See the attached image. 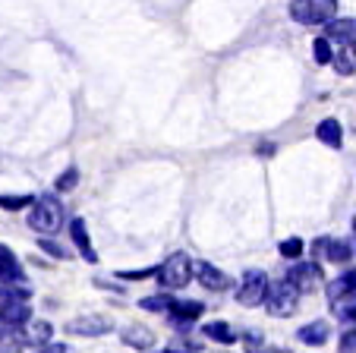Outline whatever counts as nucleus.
I'll list each match as a JSON object with an SVG mask.
<instances>
[{
    "label": "nucleus",
    "mask_w": 356,
    "mask_h": 353,
    "mask_svg": "<svg viewBox=\"0 0 356 353\" xmlns=\"http://www.w3.org/2000/svg\"><path fill=\"white\" fill-rule=\"evenodd\" d=\"M32 297V287L26 281H10V284H0V303H13V300H29Z\"/></svg>",
    "instance_id": "4be33fe9"
},
{
    "label": "nucleus",
    "mask_w": 356,
    "mask_h": 353,
    "mask_svg": "<svg viewBox=\"0 0 356 353\" xmlns=\"http://www.w3.org/2000/svg\"><path fill=\"white\" fill-rule=\"evenodd\" d=\"M170 297H164V293H155V297H145V300H139V306L145 309V313H168L170 309Z\"/></svg>",
    "instance_id": "393cba45"
},
{
    "label": "nucleus",
    "mask_w": 356,
    "mask_h": 353,
    "mask_svg": "<svg viewBox=\"0 0 356 353\" xmlns=\"http://www.w3.org/2000/svg\"><path fill=\"white\" fill-rule=\"evenodd\" d=\"M265 293H268V278L259 268H249L240 278V287H236V303L240 306H259L265 303Z\"/></svg>",
    "instance_id": "423d86ee"
},
{
    "label": "nucleus",
    "mask_w": 356,
    "mask_h": 353,
    "mask_svg": "<svg viewBox=\"0 0 356 353\" xmlns=\"http://www.w3.org/2000/svg\"><path fill=\"white\" fill-rule=\"evenodd\" d=\"M120 340L123 344H129V347H136V350H152V347H155V331L133 322V325L120 328Z\"/></svg>",
    "instance_id": "9b49d317"
},
{
    "label": "nucleus",
    "mask_w": 356,
    "mask_h": 353,
    "mask_svg": "<svg viewBox=\"0 0 356 353\" xmlns=\"http://www.w3.org/2000/svg\"><path fill=\"white\" fill-rule=\"evenodd\" d=\"M325 35L337 45H356V19H331L325 26Z\"/></svg>",
    "instance_id": "f3484780"
},
{
    "label": "nucleus",
    "mask_w": 356,
    "mask_h": 353,
    "mask_svg": "<svg viewBox=\"0 0 356 353\" xmlns=\"http://www.w3.org/2000/svg\"><path fill=\"white\" fill-rule=\"evenodd\" d=\"M158 353H180V347H168V350H158Z\"/></svg>",
    "instance_id": "c9c22d12"
},
{
    "label": "nucleus",
    "mask_w": 356,
    "mask_h": 353,
    "mask_svg": "<svg viewBox=\"0 0 356 353\" xmlns=\"http://www.w3.org/2000/svg\"><path fill=\"white\" fill-rule=\"evenodd\" d=\"M51 338H54V328H51V322H29V328H22V340H26L29 347H44L51 344Z\"/></svg>",
    "instance_id": "a211bd4d"
},
{
    "label": "nucleus",
    "mask_w": 356,
    "mask_h": 353,
    "mask_svg": "<svg viewBox=\"0 0 356 353\" xmlns=\"http://www.w3.org/2000/svg\"><path fill=\"white\" fill-rule=\"evenodd\" d=\"M32 196H3L0 193V208L3 212H19V208H32Z\"/></svg>",
    "instance_id": "bb28decb"
},
{
    "label": "nucleus",
    "mask_w": 356,
    "mask_h": 353,
    "mask_svg": "<svg viewBox=\"0 0 356 353\" xmlns=\"http://www.w3.org/2000/svg\"><path fill=\"white\" fill-rule=\"evenodd\" d=\"M63 224V205L54 196H38L29 208V227L38 233H57Z\"/></svg>",
    "instance_id": "f03ea898"
},
{
    "label": "nucleus",
    "mask_w": 356,
    "mask_h": 353,
    "mask_svg": "<svg viewBox=\"0 0 356 353\" xmlns=\"http://www.w3.org/2000/svg\"><path fill=\"white\" fill-rule=\"evenodd\" d=\"M70 334H82V338H98V334L111 331V319L108 315H79L67 325Z\"/></svg>",
    "instance_id": "6e6552de"
},
{
    "label": "nucleus",
    "mask_w": 356,
    "mask_h": 353,
    "mask_svg": "<svg viewBox=\"0 0 356 353\" xmlns=\"http://www.w3.org/2000/svg\"><path fill=\"white\" fill-rule=\"evenodd\" d=\"M38 353H73L67 344H44V347H38Z\"/></svg>",
    "instance_id": "473e14b6"
},
{
    "label": "nucleus",
    "mask_w": 356,
    "mask_h": 353,
    "mask_svg": "<svg viewBox=\"0 0 356 353\" xmlns=\"http://www.w3.org/2000/svg\"><path fill=\"white\" fill-rule=\"evenodd\" d=\"M10 331H13V328H10V325H3V322H0V338H7Z\"/></svg>",
    "instance_id": "f704fd0d"
},
{
    "label": "nucleus",
    "mask_w": 356,
    "mask_h": 353,
    "mask_svg": "<svg viewBox=\"0 0 356 353\" xmlns=\"http://www.w3.org/2000/svg\"><path fill=\"white\" fill-rule=\"evenodd\" d=\"M287 278L300 287V293H312L322 287L325 272H322V265H318V259L316 262H296V265L287 272Z\"/></svg>",
    "instance_id": "0eeeda50"
},
{
    "label": "nucleus",
    "mask_w": 356,
    "mask_h": 353,
    "mask_svg": "<svg viewBox=\"0 0 356 353\" xmlns=\"http://www.w3.org/2000/svg\"><path fill=\"white\" fill-rule=\"evenodd\" d=\"M277 253H281L284 259H300V256L306 253V246H302L300 237H290V240H281V243H277Z\"/></svg>",
    "instance_id": "a878e982"
},
{
    "label": "nucleus",
    "mask_w": 356,
    "mask_h": 353,
    "mask_svg": "<svg viewBox=\"0 0 356 353\" xmlns=\"http://www.w3.org/2000/svg\"><path fill=\"white\" fill-rule=\"evenodd\" d=\"M22 344H26V340H22V331H10L7 338H0V353H22Z\"/></svg>",
    "instance_id": "c85d7f7f"
},
{
    "label": "nucleus",
    "mask_w": 356,
    "mask_h": 353,
    "mask_svg": "<svg viewBox=\"0 0 356 353\" xmlns=\"http://www.w3.org/2000/svg\"><path fill=\"white\" fill-rule=\"evenodd\" d=\"M334 41L328 38V35H318L316 41H312V57H316V63L318 67H328L331 61H334Z\"/></svg>",
    "instance_id": "5701e85b"
},
{
    "label": "nucleus",
    "mask_w": 356,
    "mask_h": 353,
    "mask_svg": "<svg viewBox=\"0 0 356 353\" xmlns=\"http://www.w3.org/2000/svg\"><path fill=\"white\" fill-rule=\"evenodd\" d=\"M195 278H199V284L205 287V290H215V293H224L230 287V278L221 268L211 265V262H199V265H195Z\"/></svg>",
    "instance_id": "9d476101"
},
{
    "label": "nucleus",
    "mask_w": 356,
    "mask_h": 353,
    "mask_svg": "<svg viewBox=\"0 0 356 353\" xmlns=\"http://www.w3.org/2000/svg\"><path fill=\"white\" fill-rule=\"evenodd\" d=\"M341 353H356V328H350L347 334L341 338V347H337Z\"/></svg>",
    "instance_id": "2f4dec72"
},
{
    "label": "nucleus",
    "mask_w": 356,
    "mask_h": 353,
    "mask_svg": "<svg viewBox=\"0 0 356 353\" xmlns=\"http://www.w3.org/2000/svg\"><path fill=\"white\" fill-rule=\"evenodd\" d=\"M334 315L343 322V325L356 328V293H353V297H343V300L334 303Z\"/></svg>",
    "instance_id": "b1692460"
},
{
    "label": "nucleus",
    "mask_w": 356,
    "mask_h": 353,
    "mask_svg": "<svg viewBox=\"0 0 356 353\" xmlns=\"http://www.w3.org/2000/svg\"><path fill=\"white\" fill-rule=\"evenodd\" d=\"M296 338L306 347H322L325 340L331 338V328H328V322H309V325H302L300 331H296Z\"/></svg>",
    "instance_id": "6ab92c4d"
},
{
    "label": "nucleus",
    "mask_w": 356,
    "mask_h": 353,
    "mask_svg": "<svg viewBox=\"0 0 356 353\" xmlns=\"http://www.w3.org/2000/svg\"><path fill=\"white\" fill-rule=\"evenodd\" d=\"M10 281H26V272L13 256V249L0 243V284H10Z\"/></svg>",
    "instance_id": "2eb2a0df"
},
{
    "label": "nucleus",
    "mask_w": 356,
    "mask_h": 353,
    "mask_svg": "<svg viewBox=\"0 0 356 353\" xmlns=\"http://www.w3.org/2000/svg\"><path fill=\"white\" fill-rule=\"evenodd\" d=\"M193 262H189L186 253H170L168 259L158 265V274L155 278L161 281V287H168V290H183V287L193 281Z\"/></svg>",
    "instance_id": "20e7f679"
},
{
    "label": "nucleus",
    "mask_w": 356,
    "mask_h": 353,
    "mask_svg": "<svg viewBox=\"0 0 356 353\" xmlns=\"http://www.w3.org/2000/svg\"><path fill=\"white\" fill-rule=\"evenodd\" d=\"M76 183H79V171H76V167H67V171H63L60 177L54 180V189H57V193H70Z\"/></svg>",
    "instance_id": "cd10ccee"
},
{
    "label": "nucleus",
    "mask_w": 356,
    "mask_h": 353,
    "mask_svg": "<svg viewBox=\"0 0 356 353\" xmlns=\"http://www.w3.org/2000/svg\"><path fill=\"white\" fill-rule=\"evenodd\" d=\"M337 16V0H290V19L300 26H328Z\"/></svg>",
    "instance_id": "f257e3e1"
},
{
    "label": "nucleus",
    "mask_w": 356,
    "mask_h": 353,
    "mask_svg": "<svg viewBox=\"0 0 356 353\" xmlns=\"http://www.w3.org/2000/svg\"><path fill=\"white\" fill-rule=\"evenodd\" d=\"M70 237H73V243H76V249H79L82 259H86V262H98V253H95L92 240H88L86 221H82V218H73V221H70Z\"/></svg>",
    "instance_id": "f8f14e48"
},
{
    "label": "nucleus",
    "mask_w": 356,
    "mask_h": 353,
    "mask_svg": "<svg viewBox=\"0 0 356 353\" xmlns=\"http://www.w3.org/2000/svg\"><path fill=\"white\" fill-rule=\"evenodd\" d=\"M353 253L356 246L341 240V237H318V240H312V256L318 262H328V265H343V262L353 259Z\"/></svg>",
    "instance_id": "39448f33"
},
{
    "label": "nucleus",
    "mask_w": 356,
    "mask_h": 353,
    "mask_svg": "<svg viewBox=\"0 0 356 353\" xmlns=\"http://www.w3.org/2000/svg\"><path fill=\"white\" fill-rule=\"evenodd\" d=\"M0 322L10 328H22L32 322V303L29 300H13V303H0Z\"/></svg>",
    "instance_id": "1a4fd4ad"
},
{
    "label": "nucleus",
    "mask_w": 356,
    "mask_h": 353,
    "mask_svg": "<svg viewBox=\"0 0 356 353\" xmlns=\"http://www.w3.org/2000/svg\"><path fill=\"white\" fill-rule=\"evenodd\" d=\"M325 293H328L331 303L343 300V297H353V293H356V268H350V272H343V274H337V278H331V284L325 287Z\"/></svg>",
    "instance_id": "4468645a"
},
{
    "label": "nucleus",
    "mask_w": 356,
    "mask_h": 353,
    "mask_svg": "<svg viewBox=\"0 0 356 353\" xmlns=\"http://www.w3.org/2000/svg\"><path fill=\"white\" fill-rule=\"evenodd\" d=\"M296 300H300V287L290 278H284L277 284H271L268 293H265V313L271 319H287V315L296 313Z\"/></svg>",
    "instance_id": "7ed1b4c3"
},
{
    "label": "nucleus",
    "mask_w": 356,
    "mask_h": 353,
    "mask_svg": "<svg viewBox=\"0 0 356 353\" xmlns=\"http://www.w3.org/2000/svg\"><path fill=\"white\" fill-rule=\"evenodd\" d=\"M353 246H356V214H353Z\"/></svg>",
    "instance_id": "e433bc0d"
},
{
    "label": "nucleus",
    "mask_w": 356,
    "mask_h": 353,
    "mask_svg": "<svg viewBox=\"0 0 356 353\" xmlns=\"http://www.w3.org/2000/svg\"><path fill=\"white\" fill-rule=\"evenodd\" d=\"M202 313H205V303H199V300H174L168 309V315L177 325H189V322H195Z\"/></svg>",
    "instance_id": "ddd939ff"
},
{
    "label": "nucleus",
    "mask_w": 356,
    "mask_h": 353,
    "mask_svg": "<svg viewBox=\"0 0 356 353\" xmlns=\"http://www.w3.org/2000/svg\"><path fill=\"white\" fill-rule=\"evenodd\" d=\"M158 268H142V272H117V278L123 281H145V278H155Z\"/></svg>",
    "instance_id": "7c9ffc66"
},
{
    "label": "nucleus",
    "mask_w": 356,
    "mask_h": 353,
    "mask_svg": "<svg viewBox=\"0 0 356 353\" xmlns=\"http://www.w3.org/2000/svg\"><path fill=\"white\" fill-rule=\"evenodd\" d=\"M331 67H334L341 76H353L356 73V45H341L337 47Z\"/></svg>",
    "instance_id": "aec40b11"
},
{
    "label": "nucleus",
    "mask_w": 356,
    "mask_h": 353,
    "mask_svg": "<svg viewBox=\"0 0 356 353\" xmlns=\"http://www.w3.org/2000/svg\"><path fill=\"white\" fill-rule=\"evenodd\" d=\"M316 139L322 142V146H328V148H341L343 146V127H341V120H334V117H325V120L316 127Z\"/></svg>",
    "instance_id": "dca6fc26"
},
{
    "label": "nucleus",
    "mask_w": 356,
    "mask_h": 353,
    "mask_svg": "<svg viewBox=\"0 0 356 353\" xmlns=\"http://www.w3.org/2000/svg\"><path fill=\"white\" fill-rule=\"evenodd\" d=\"M202 331H205V338L215 340V344H224V347L236 344V331L227 325V322H209V325L202 328Z\"/></svg>",
    "instance_id": "412c9836"
},
{
    "label": "nucleus",
    "mask_w": 356,
    "mask_h": 353,
    "mask_svg": "<svg viewBox=\"0 0 356 353\" xmlns=\"http://www.w3.org/2000/svg\"><path fill=\"white\" fill-rule=\"evenodd\" d=\"M38 246H41V249H44V253H47V256H54V259H70V253H67V249H63V246H60V243H54V240H47V237H41V240H38Z\"/></svg>",
    "instance_id": "c756f323"
},
{
    "label": "nucleus",
    "mask_w": 356,
    "mask_h": 353,
    "mask_svg": "<svg viewBox=\"0 0 356 353\" xmlns=\"http://www.w3.org/2000/svg\"><path fill=\"white\" fill-rule=\"evenodd\" d=\"M256 152H259V155H265V158H271V155H275V142H259Z\"/></svg>",
    "instance_id": "72a5a7b5"
}]
</instances>
